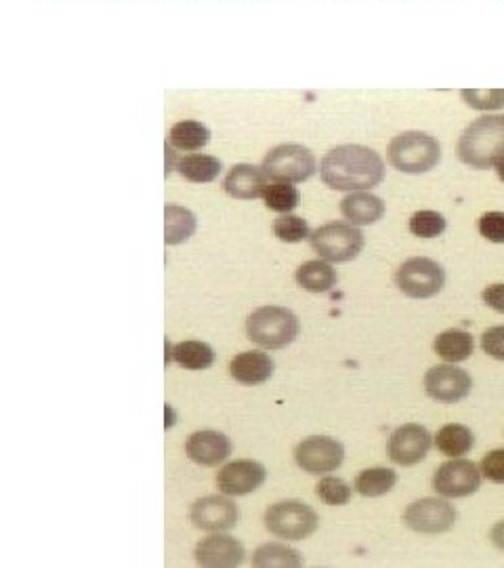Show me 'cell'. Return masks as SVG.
Segmentation results:
<instances>
[{"instance_id":"obj_31","label":"cell","mask_w":504,"mask_h":568,"mask_svg":"<svg viewBox=\"0 0 504 568\" xmlns=\"http://www.w3.org/2000/svg\"><path fill=\"white\" fill-rule=\"evenodd\" d=\"M315 493L326 505H335V507L346 505V503L351 502V495H353L351 487L346 484L343 478H337V476L322 478L317 482V487H315Z\"/></svg>"},{"instance_id":"obj_2","label":"cell","mask_w":504,"mask_h":568,"mask_svg":"<svg viewBox=\"0 0 504 568\" xmlns=\"http://www.w3.org/2000/svg\"><path fill=\"white\" fill-rule=\"evenodd\" d=\"M456 152L467 167H496L504 159V114H486L472 121L461 135Z\"/></svg>"},{"instance_id":"obj_40","label":"cell","mask_w":504,"mask_h":568,"mask_svg":"<svg viewBox=\"0 0 504 568\" xmlns=\"http://www.w3.org/2000/svg\"><path fill=\"white\" fill-rule=\"evenodd\" d=\"M496 173H499V177H501V181H504V159H501L499 163H496Z\"/></svg>"},{"instance_id":"obj_32","label":"cell","mask_w":504,"mask_h":568,"mask_svg":"<svg viewBox=\"0 0 504 568\" xmlns=\"http://www.w3.org/2000/svg\"><path fill=\"white\" fill-rule=\"evenodd\" d=\"M445 230V217L438 211H416L410 217V232L418 238H438Z\"/></svg>"},{"instance_id":"obj_9","label":"cell","mask_w":504,"mask_h":568,"mask_svg":"<svg viewBox=\"0 0 504 568\" xmlns=\"http://www.w3.org/2000/svg\"><path fill=\"white\" fill-rule=\"evenodd\" d=\"M294 462L303 471L322 476L343 466L345 446L330 436H310L294 446Z\"/></svg>"},{"instance_id":"obj_30","label":"cell","mask_w":504,"mask_h":568,"mask_svg":"<svg viewBox=\"0 0 504 568\" xmlns=\"http://www.w3.org/2000/svg\"><path fill=\"white\" fill-rule=\"evenodd\" d=\"M263 201H265V206L269 211L284 215V213H290V211H294L299 206L301 194L288 181H274V184L267 186V190L263 194Z\"/></svg>"},{"instance_id":"obj_25","label":"cell","mask_w":504,"mask_h":568,"mask_svg":"<svg viewBox=\"0 0 504 568\" xmlns=\"http://www.w3.org/2000/svg\"><path fill=\"white\" fill-rule=\"evenodd\" d=\"M433 348L441 361L456 365V363L471 358L475 343H472L471 333H467L463 329H448L436 339Z\"/></svg>"},{"instance_id":"obj_10","label":"cell","mask_w":504,"mask_h":568,"mask_svg":"<svg viewBox=\"0 0 504 568\" xmlns=\"http://www.w3.org/2000/svg\"><path fill=\"white\" fill-rule=\"evenodd\" d=\"M481 468L469 459L452 457L450 462L441 464L433 476V489L445 500H461L469 497L481 487Z\"/></svg>"},{"instance_id":"obj_27","label":"cell","mask_w":504,"mask_h":568,"mask_svg":"<svg viewBox=\"0 0 504 568\" xmlns=\"http://www.w3.org/2000/svg\"><path fill=\"white\" fill-rule=\"evenodd\" d=\"M168 141L175 150L196 152L211 141V129L198 121H181L171 129Z\"/></svg>"},{"instance_id":"obj_23","label":"cell","mask_w":504,"mask_h":568,"mask_svg":"<svg viewBox=\"0 0 504 568\" xmlns=\"http://www.w3.org/2000/svg\"><path fill=\"white\" fill-rule=\"evenodd\" d=\"M252 565L256 568H299L303 567V556L286 543H263L252 554Z\"/></svg>"},{"instance_id":"obj_33","label":"cell","mask_w":504,"mask_h":568,"mask_svg":"<svg viewBox=\"0 0 504 568\" xmlns=\"http://www.w3.org/2000/svg\"><path fill=\"white\" fill-rule=\"evenodd\" d=\"M274 235L278 240L282 242H303L305 238H310V226L303 217H297V215H290V213H284L276 222H274Z\"/></svg>"},{"instance_id":"obj_16","label":"cell","mask_w":504,"mask_h":568,"mask_svg":"<svg viewBox=\"0 0 504 568\" xmlns=\"http://www.w3.org/2000/svg\"><path fill=\"white\" fill-rule=\"evenodd\" d=\"M196 563L206 568H234L244 565L247 547L236 537L211 535L196 545Z\"/></svg>"},{"instance_id":"obj_36","label":"cell","mask_w":504,"mask_h":568,"mask_svg":"<svg viewBox=\"0 0 504 568\" xmlns=\"http://www.w3.org/2000/svg\"><path fill=\"white\" fill-rule=\"evenodd\" d=\"M481 474L496 484H504V449H496L481 459Z\"/></svg>"},{"instance_id":"obj_28","label":"cell","mask_w":504,"mask_h":568,"mask_svg":"<svg viewBox=\"0 0 504 568\" xmlns=\"http://www.w3.org/2000/svg\"><path fill=\"white\" fill-rule=\"evenodd\" d=\"M475 444V436L463 424H448L436 436V446L448 457H463Z\"/></svg>"},{"instance_id":"obj_13","label":"cell","mask_w":504,"mask_h":568,"mask_svg":"<svg viewBox=\"0 0 504 568\" xmlns=\"http://www.w3.org/2000/svg\"><path fill=\"white\" fill-rule=\"evenodd\" d=\"M189 520L196 529L206 533H223L231 531L240 520V509L227 495H209L191 505Z\"/></svg>"},{"instance_id":"obj_19","label":"cell","mask_w":504,"mask_h":568,"mask_svg":"<svg viewBox=\"0 0 504 568\" xmlns=\"http://www.w3.org/2000/svg\"><path fill=\"white\" fill-rule=\"evenodd\" d=\"M274 361L269 354L252 350L236 354V358L229 363V375L244 386H261L272 379L274 375Z\"/></svg>"},{"instance_id":"obj_17","label":"cell","mask_w":504,"mask_h":568,"mask_svg":"<svg viewBox=\"0 0 504 568\" xmlns=\"http://www.w3.org/2000/svg\"><path fill=\"white\" fill-rule=\"evenodd\" d=\"M186 453L193 464L213 468L231 455V440L215 430L193 432L186 442Z\"/></svg>"},{"instance_id":"obj_22","label":"cell","mask_w":504,"mask_h":568,"mask_svg":"<svg viewBox=\"0 0 504 568\" xmlns=\"http://www.w3.org/2000/svg\"><path fill=\"white\" fill-rule=\"evenodd\" d=\"M294 278L297 285L310 293H328L337 285L339 274L330 264L317 260V262H305L297 269Z\"/></svg>"},{"instance_id":"obj_5","label":"cell","mask_w":504,"mask_h":568,"mask_svg":"<svg viewBox=\"0 0 504 568\" xmlns=\"http://www.w3.org/2000/svg\"><path fill=\"white\" fill-rule=\"evenodd\" d=\"M310 244L319 260L330 264H346L362 253L364 235L349 222H330L310 235Z\"/></svg>"},{"instance_id":"obj_1","label":"cell","mask_w":504,"mask_h":568,"mask_svg":"<svg viewBox=\"0 0 504 568\" xmlns=\"http://www.w3.org/2000/svg\"><path fill=\"white\" fill-rule=\"evenodd\" d=\"M322 181L337 192L373 190L385 179V163L366 146H337L319 163Z\"/></svg>"},{"instance_id":"obj_29","label":"cell","mask_w":504,"mask_h":568,"mask_svg":"<svg viewBox=\"0 0 504 568\" xmlns=\"http://www.w3.org/2000/svg\"><path fill=\"white\" fill-rule=\"evenodd\" d=\"M398 484V474L389 468H373L364 469L357 478H355V491L362 497H380L387 495L389 491H393V487Z\"/></svg>"},{"instance_id":"obj_18","label":"cell","mask_w":504,"mask_h":568,"mask_svg":"<svg viewBox=\"0 0 504 568\" xmlns=\"http://www.w3.org/2000/svg\"><path fill=\"white\" fill-rule=\"evenodd\" d=\"M267 175L263 168L254 165H234L223 179V190L227 197L238 201L261 199L267 190Z\"/></svg>"},{"instance_id":"obj_15","label":"cell","mask_w":504,"mask_h":568,"mask_svg":"<svg viewBox=\"0 0 504 568\" xmlns=\"http://www.w3.org/2000/svg\"><path fill=\"white\" fill-rule=\"evenodd\" d=\"M267 480V469L259 462L240 459L231 462L220 469L217 476V487L227 497H242L259 491Z\"/></svg>"},{"instance_id":"obj_39","label":"cell","mask_w":504,"mask_h":568,"mask_svg":"<svg viewBox=\"0 0 504 568\" xmlns=\"http://www.w3.org/2000/svg\"><path fill=\"white\" fill-rule=\"evenodd\" d=\"M490 539H492V543H494L499 550H503L504 552V520L503 522H496V525L492 527Z\"/></svg>"},{"instance_id":"obj_12","label":"cell","mask_w":504,"mask_h":568,"mask_svg":"<svg viewBox=\"0 0 504 568\" xmlns=\"http://www.w3.org/2000/svg\"><path fill=\"white\" fill-rule=\"evenodd\" d=\"M471 388V375L465 368L454 367V363L429 368L425 375V390L433 401L445 404L465 401Z\"/></svg>"},{"instance_id":"obj_11","label":"cell","mask_w":504,"mask_h":568,"mask_svg":"<svg viewBox=\"0 0 504 568\" xmlns=\"http://www.w3.org/2000/svg\"><path fill=\"white\" fill-rule=\"evenodd\" d=\"M456 509L445 500L425 497L410 503L404 512V525L416 533H448L456 525Z\"/></svg>"},{"instance_id":"obj_7","label":"cell","mask_w":504,"mask_h":568,"mask_svg":"<svg viewBox=\"0 0 504 568\" xmlns=\"http://www.w3.org/2000/svg\"><path fill=\"white\" fill-rule=\"evenodd\" d=\"M263 173L267 179L288 181V184H303L312 179L317 171V161L314 152L299 143H282L274 148L263 159Z\"/></svg>"},{"instance_id":"obj_34","label":"cell","mask_w":504,"mask_h":568,"mask_svg":"<svg viewBox=\"0 0 504 568\" xmlns=\"http://www.w3.org/2000/svg\"><path fill=\"white\" fill-rule=\"evenodd\" d=\"M461 96L472 110H501L504 108V89H490V91L465 89Z\"/></svg>"},{"instance_id":"obj_3","label":"cell","mask_w":504,"mask_h":568,"mask_svg":"<svg viewBox=\"0 0 504 568\" xmlns=\"http://www.w3.org/2000/svg\"><path fill=\"white\" fill-rule=\"evenodd\" d=\"M301 333L297 314L280 305H263L247 320V337L265 350H282Z\"/></svg>"},{"instance_id":"obj_6","label":"cell","mask_w":504,"mask_h":568,"mask_svg":"<svg viewBox=\"0 0 504 568\" xmlns=\"http://www.w3.org/2000/svg\"><path fill=\"white\" fill-rule=\"evenodd\" d=\"M317 525H319V516L307 503L294 502V500L274 503L265 512V529L272 535L286 541H303L314 535Z\"/></svg>"},{"instance_id":"obj_20","label":"cell","mask_w":504,"mask_h":568,"mask_svg":"<svg viewBox=\"0 0 504 568\" xmlns=\"http://www.w3.org/2000/svg\"><path fill=\"white\" fill-rule=\"evenodd\" d=\"M341 213L349 224L353 226H373L378 224L385 215V202L377 194L368 190L351 192L341 201Z\"/></svg>"},{"instance_id":"obj_38","label":"cell","mask_w":504,"mask_h":568,"mask_svg":"<svg viewBox=\"0 0 504 568\" xmlns=\"http://www.w3.org/2000/svg\"><path fill=\"white\" fill-rule=\"evenodd\" d=\"M481 300L488 303V307H492L494 312L504 314V285H492L481 293Z\"/></svg>"},{"instance_id":"obj_24","label":"cell","mask_w":504,"mask_h":568,"mask_svg":"<svg viewBox=\"0 0 504 568\" xmlns=\"http://www.w3.org/2000/svg\"><path fill=\"white\" fill-rule=\"evenodd\" d=\"M171 358L186 370H206L215 363V350L204 341H181L171 348Z\"/></svg>"},{"instance_id":"obj_8","label":"cell","mask_w":504,"mask_h":568,"mask_svg":"<svg viewBox=\"0 0 504 568\" xmlns=\"http://www.w3.org/2000/svg\"><path fill=\"white\" fill-rule=\"evenodd\" d=\"M398 289L412 300H431L445 287V269L429 257H412L395 272Z\"/></svg>"},{"instance_id":"obj_37","label":"cell","mask_w":504,"mask_h":568,"mask_svg":"<svg viewBox=\"0 0 504 568\" xmlns=\"http://www.w3.org/2000/svg\"><path fill=\"white\" fill-rule=\"evenodd\" d=\"M481 348L494 361H504V327H492L481 335Z\"/></svg>"},{"instance_id":"obj_21","label":"cell","mask_w":504,"mask_h":568,"mask_svg":"<svg viewBox=\"0 0 504 568\" xmlns=\"http://www.w3.org/2000/svg\"><path fill=\"white\" fill-rule=\"evenodd\" d=\"M198 219L196 215L177 204H166L164 209V242L166 244H181L188 242L196 235Z\"/></svg>"},{"instance_id":"obj_4","label":"cell","mask_w":504,"mask_h":568,"mask_svg":"<svg viewBox=\"0 0 504 568\" xmlns=\"http://www.w3.org/2000/svg\"><path fill=\"white\" fill-rule=\"evenodd\" d=\"M440 161L441 146L433 135L408 131L389 143V163L402 173L420 175L438 167Z\"/></svg>"},{"instance_id":"obj_26","label":"cell","mask_w":504,"mask_h":568,"mask_svg":"<svg viewBox=\"0 0 504 568\" xmlns=\"http://www.w3.org/2000/svg\"><path fill=\"white\" fill-rule=\"evenodd\" d=\"M177 171L191 184H211L219 177L220 161L211 154H188L177 161Z\"/></svg>"},{"instance_id":"obj_35","label":"cell","mask_w":504,"mask_h":568,"mask_svg":"<svg viewBox=\"0 0 504 568\" xmlns=\"http://www.w3.org/2000/svg\"><path fill=\"white\" fill-rule=\"evenodd\" d=\"M479 235L490 242L504 244V213L490 211L479 219Z\"/></svg>"},{"instance_id":"obj_14","label":"cell","mask_w":504,"mask_h":568,"mask_svg":"<svg viewBox=\"0 0 504 568\" xmlns=\"http://www.w3.org/2000/svg\"><path fill=\"white\" fill-rule=\"evenodd\" d=\"M433 444V436L425 426L406 424L400 426L389 438V457L398 466H416L420 464Z\"/></svg>"}]
</instances>
